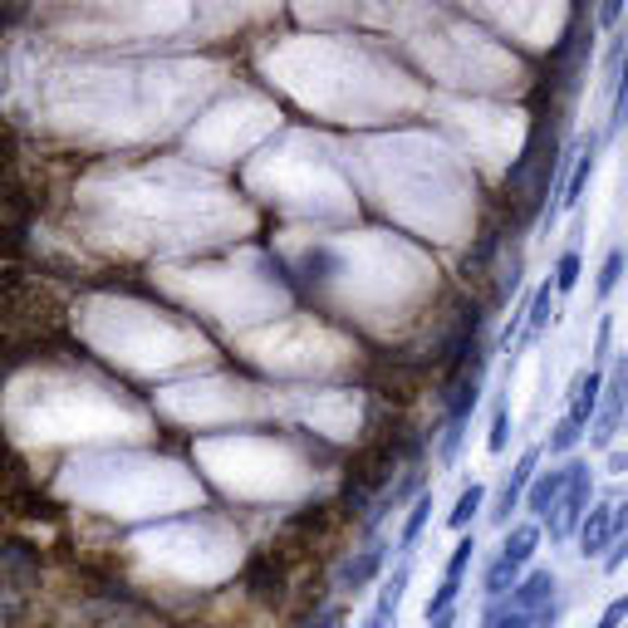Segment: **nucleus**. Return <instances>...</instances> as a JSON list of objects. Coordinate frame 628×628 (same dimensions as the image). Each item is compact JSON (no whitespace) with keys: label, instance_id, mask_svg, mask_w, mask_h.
Instances as JSON below:
<instances>
[{"label":"nucleus","instance_id":"obj_1","mask_svg":"<svg viewBox=\"0 0 628 628\" xmlns=\"http://www.w3.org/2000/svg\"><path fill=\"white\" fill-rule=\"evenodd\" d=\"M624 407H628V359L614 363V373L599 389V413H594V442L599 447L614 442V433H619V423H624Z\"/></svg>","mask_w":628,"mask_h":628},{"label":"nucleus","instance_id":"obj_2","mask_svg":"<svg viewBox=\"0 0 628 628\" xmlns=\"http://www.w3.org/2000/svg\"><path fill=\"white\" fill-rule=\"evenodd\" d=\"M590 462H570V476H564V491H560V506H554V520L550 530L554 536H570L584 516H590Z\"/></svg>","mask_w":628,"mask_h":628},{"label":"nucleus","instance_id":"obj_3","mask_svg":"<svg viewBox=\"0 0 628 628\" xmlns=\"http://www.w3.org/2000/svg\"><path fill=\"white\" fill-rule=\"evenodd\" d=\"M471 554H476V536H462V540L452 546V560H447V570H442V584H437V594L427 599V619H442V614L457 609V594H462V580H467Z\"/></svg>","mask_w":628,"mask_h":628},{"label":"nucleus","instance_id":"obj_4","mask_svg":"<svg viewBox=\"0 0 628 628\" xmlns=\"http://www.w3.org/2000/svg\"><path fill=\"white\" fill-rule=\"evenodd\" d=\"M536 467H540V447H526V452H520V462L511 467V476L501 481L496 511H491V520H496V526H506V520H511V511H520V501H526L530 481H536Z\"/></svg>","mask_w":628,"mask_h":628},{"label":"nucleus","instance_id":"obj_5","mask_svg":"<svg viewBox=\"0 0 628 628\" xmlns=\"http://www.w3.org/2000/svg\"><path fill=\"white\" fill-rule=\"evenodd\" d=\"M564 476H570V467H560V471H536V481H530V491H526V501H520V506H526L530 516H540V520H554V506H560Z\"/></svg>","mask_w":628,"mask_h":628},{"label":"nucleus","instance_id":"obj_6","mask_svg":"<svg viewBox=\"0 0 628 628\" xmlns=\"http://www.w3.org/2000/svg\"><path fill=\"white\" fill-rule=\"evenodd\" d=\"M609 540H614V501H599V506L580 520V554L584 560H590V554H604Z\"/></svg>","mask_w":628,"mask_h":628},{"label":"nucleus","instance_id":"obj_7","mask_svg":"<svg viewBox=\"0 0 628 628\" xmlns=\"http://www.w3.org/2000/svg\"><path fill=\"white\" fill-rule=\"evenodd\" d=\"M383 560H389V550H383V546H373V550H359V554H354V560H344V564H339V574H334V580H339V590L359 594L363 584H369L373 574L383 570Z\"/></svg>","mask_w":628,"mask_h":628},{"label":"nucleus","instance_id":"obj_8","mask_svg":"<svg viewBox=\"0 0 628 628\" xmlns=\"http://www.w3.org/2000/svg\"><path fill=\"white\" fill-rule=\"evenodd\" d=\"M599 389H604V373H584V379L574 383L570 413H564V417H570V423L580 427V433H584V427L594 423V413H599Z\"/></svg>","mask_w":628,"mask_h":628},{"label":"nucleus","instance_id":"obj_9","mask_svg":"<svg viewBox=\"0 0 628 628\" xmlns=\"http://www.w3.org/2000/svg\"><path fill=\"white\" fill-rule=\"evenodd\" d=\"M536 546H540V526L536 520H520V526H511L506 540H501V560L516 564V570H526V560L536 554Z\"/></svg>","mask_w":628,"mask_h":628},{"label":"nucleus","instance_id":"obj_10","mask_svg":"<svg viewBox=\"0 0 628 628\" xmlns=\"http://www.w3.org/2000/svg\"><path fill=\"white\" fill-rule=\"evenodd\" d=\"M481 506H486V486H481V481H471L462 496H457V506L447 511V526H452L457 536H467V526L476 520V511H481Z\"/></svg>","mask_w":628,"mask_h":628},{"label":"nucleus","instance_id":"obj_11","mask_svg":"<svg viewBox=\"0 0 628 628\" xmlns=\"http://www.w3.org/2000/svg\"><path fill=\"white\" fill-rule=\"evenodd\" d=\"M427 516H433V491H417V501L407 506V520H403V536H397V550H413L417 546V536H423V526H427Z\"/></svg>","mask_w":628,"mask_h":628},{"label":"nucleus","instance_id":"obj_12","mask_svg":"<svg viewBox=\"0 0 628 628\" xmlns=\"http://www.w3.org/2000/svg\"><path fill=\"white\" fill-rule=\"evenodd\" d=\"M624 560H628V501L614 506V540H609V554H604V570L614 574Z\"/></svg>","mask_w":628,"mask_h":628},{"label":"nucleus","instance_id":"obj_13","mask_svg":"<svg viewBox=\"0 0 628 628\" xmlns=\"http://www.w3.org/2000/svg\"><path fill=\"white\" fill-rule=\"evenodd\" d=\"M580 285V250H564L560 260H554V295H570V290Z\"/></svg>","mask_w":628,"mask_h":628},{"label":"nucleus","instance_id":"obj_14","mask_svg":"<svg viewBox=\"0 0 628 628\" xmlns=\"http://www.w3.org/2000/svg\"><path fill=\"white\" fill-rule=\"evenodd\" d=\"M506 437H511V407L496 403V417H491V437H486V452L501 457V452H506Z\"/></svg>","mask_w":628,"mask_h":628},{"label":"nucleus","instance_id":"obj_15","mask_svg":"<svg viewBox=\"0 0 628 628\" xmlns=\"http://www.w3.org/2000/svg\"><path fill=\"white\" fill-rule=\"evenodd\" d=\"M619 276H624V250H609V260H604V270H599V300H609L614 295V285H619Z\"/></svg>","mask_w":628,"mask_h":628},{"label":"nucleus","instance_id":"obj_16","mask_svg":"<svg viewBox=\"0 0 628 628\" xmlns=\"http://www.w3.org/2000/svg\"><path fill=\"white\" fill-rule=\"evenodd\" d=\"M574 442H580V427H574L570 417H560V423L550 427V452H570Z\"/></svg>","mask_w":628,"mask_h":628},{"label":"nucleus","instance_id":"obj_17","mask_svg":"<svg viewBox=\"0 0 628 628\" xmlns=\"http://www.w3.org/2000/svg\"><path fill=\"white\" fill-rule=\"evenodd\" d=\"M624 619H628V594H619V599L599 614V624H594V628H624Z\"/></svg>","mask_w":628,"mask_h":628}]
</instances>
